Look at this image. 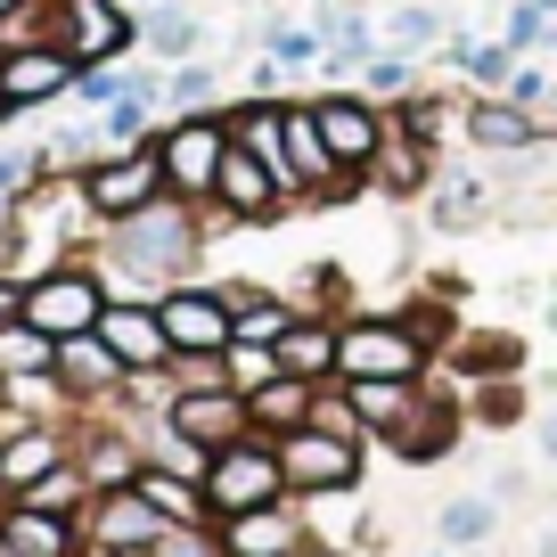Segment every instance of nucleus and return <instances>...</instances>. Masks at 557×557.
Here are the masks:
<instances>
[{"label": "nucleus", "instance_id": "f257e3e1", "mask_svg": "<svg viewBox=\"0 0 557 557\" xmlns=\"http://www.w3.org/2000/svg\"><path fill=\"white\" fill-rule=\"evenodd\" d=\"M197 246H206V230H197V206H181V197H157V206L132 213V222H107V246H99L107 296L157 304L164 287H181V278H189Z\"/></svg>", "mask_w": 557, "mask_h": 557}, {"label": "nucleus", "instance_id": "f03ea898", "mask_svg": "<svg viewBox=\"0 0 557 557\" xmlns=\"http://www.w3.org/2000/svg\"><path fill=\"white\" fill-rule=\"evenodd\" d=\"M435 345L410 329L401 312H352L336 329V385H361V377H426Z\"/></svg>", "mask_w": 557, "mask_h": 557}, {"label": "nucleus", "instance_id": "7ed1b4c3", "mask_svg": "<svg viewBox=\"0 0 557 557\" xmlns=\"http://www.w3.org/2000/svg\"><path fill=\"white\" fill-rule=\"evenodd\" d=\"M197 484H206L213 524H222V517H246V508H278V500H296V492H287V468H278V443H271V435H246V443H230V451H213Z\"/></svg>", "mask_w": 557, "mask_h": 557}, {"label": "nucleus", "instance_id": "20e7f679", "mask_svg": "<svg viewBox=\"0 0 557 557\" xmlns=\"http://www.w3.org/2000/svg\"><path fill=\"white\" fill-rule=\"evenodd\" d=\"M107 278H99V262H50V271H34L25 278V329H41V336H90L99 329V312H107Z\"/></svg>", "mask_w": 557, "mask_h": 557}, {"label": "nucleus", "instance_id": "39448f33", "mask_svg": "<svg viewBox=\"0 0 557 557\" xmlns=\"http://www.w3.org/2000/svg\"><path fill=\"white\" fill-rule=\"evenodd\" d=\"M157 157H164V189L181 206H213V181L230 157V115H173L157 132Z\"/></svg>", "mask_w": 557, "mask_h": 557}, {"label": "nucleus", "instance_id": "423d86ee", "mask_svg": "<svg viewBox=\"0 0 557 557\" xmlns=\"http://www.w3.org/2000/svg\"><path fill=\"white\" fill-rule=\"evenodd\" d=\"M83 197H90V222H132V213H148L164 189V157H157V139L148 148H107V157L83 164Z\"/></svg>", "mask_w": 557, "mask_h": 557}, {"label": "nucleus", "instance_id": "0eeeda50", "mask_svg": "<svg viewBox=\"0 0 557 557\" xmlns=\"http://www.w3.org/2000/svg\"><path fill=\"white\" fill-rule=\"evenodd\" d=\"M271 443L296 500H352L361 492V443L329 435V426H296V435H271Z\"/></svg>", "mask_w": 557, "mask_h": 557}, {"label": "nucleus", "instance_id": "6e6552de", "mask_svg": "<svg viewBox=\"0 0 557 557\" xmlns=\"http://www.w3.org/2000/svg\"><path fill=\"white\" fill-rule=\"evenodd\" d=\"M41 17H50V41L74 58V66H115V58L139 41V17L123 0H50Z\"/></svg>", "mask_w": 557, "mask_h": 557}, {"label": "nucleus", "instance_id": "1a4fd4ad", "mask_svg": "<svg viewBox=\"0 0 557 557\" xmlns=\"http://www.w3.org/2000/svg\"><path fill=\"white\" fill-rule=\"evenodd\" d=\"M312 115H320V139H329V157L345 164V173H361V181H369V164H377L385 132H394V107H377L369 90H320Z\"/></svg>", "mask_w": 557, "mask_h": 557}, {"label": "nucleus", "instance_id": "9d476101", "mask_svg": "<svg viewBox=\"0 0 557 557\" xmlns=\"http://www.w3.org/2000/svg\"><path fill=\"white\" fill-rule=\"evenodd\" d=\"M164 426H173L197 459H213V451H230V443L255 435V410H246V394H230V385H206V394L164 401Z\"/></svg>", "mask_w": 557, "mask_h": 557}, {"label": "nucleus", "instance_id": "9b49d317", "mask_svg": "<svg viewBox=\"0 0 557 557\" xmlns=\"http://www.w3.org/2000/svg\"><path fill=\"white\" fill-rule=\"evenodd\" d=\"M157 312H164L173 352H230V345H238V320H230V296H222V287L181 278V287H164V296H157Z\"/></svg>", "mask_w": 557, "mask_h": 557}, {"label": "nucleus", "instance_id": "f8f14e48", "mask_svg": "<svg viewBox=\"0 0 557 557\" xmlns=\"http://www.w3.org/2000/svg\"><path fill=\"white\" fill-rule=\"evenodd\" d=\"M74 83H83V66L58 41H0V99L9 107H50Z\"/></svg>", "mask_w": 557, "mask_h": 557}, {"label": "nucleus", "instance_id": "ddd939ff", "mask_svg": "<svg viewBox=\"0 0 557 557\" xmlns=\"http://www.w3.org/2000/svg\"><path fill=\"white\" fill-rule=\"evenodd\" d=\"M99 345L115 352L123 369H132V377H164V369H173V336H164V312L157 304H107L99 312Z\"/></svg>", "mask_w": 557, "mask_h": 557}, {"label": "nucleus", "instance_id": "4468645a", "mask_svg": "<svg viewBox=\"0 0 557 557\" xmlns=\"http://www.w3.org/2000/svg\"><path fill=\"white\" fill-rule=\"evenodd\" d=\"M83 541H99V549H157L164 533H173V524L157 517V508L139 500V484H115V492H90V508L83 517Z\"/></svg>", "mask_w": 557, "mask_h": 557}, {"label": "nucleus", "instance_id": "2eb2a0df", "mask_svg": "<svg viewBox=\"0 0 557 557\" xmlns=\"http://www.w3.org/2000/svg\"><path fill=\"white\" fill-rule=\"evenodd\" d=\"M213 533H222V549L230 557H304L312 549V517H304L296 500H278V508H246V517H222L213 524Z\"/></svg>", "mask_w": 557, "mask_h": 557}, {"label": "nucleus", "instance_id": "dca6fc26", "mask_svg": "<svg viewBox=\"0 0 557 557\" xmlns=\"http://www.w3.org/2000/svg\"><path fill=\"white\" fill-rule=\"evenodd\" d=\"M278 206H287L278 173L255 157V148H238V139H230L222 181H213V213H230V222H278Z\"/></svg>", "mask_w": 557, "mask_h": 557}, {"label": "nucleus", "instance_id": "f3484780", "mask_svg": "<svg viewBox=\"0 0 557 557\" xmlns=\"http://www.w3.org/2000/svg\"><path fill=\"white\" fill-rule=\"evenodd\" d=\"M66 459H74V443L58 435V426H41V418H25L17 435H0V492L25 500V492H34L41 475H58Z\"/></svg>", "mask_w": 557, "mask_h": 557}, {"label": "nucleus", "instance_id": "a211bd4d", "mask_svg": "<svg viewBox=\"0 0 557 557\" xmlns=\"http://www.w3.org/2000/svg\"><path fill=\"white\" fill-rule=\"evenodd\" d=\"M123 385H132V369L99 345V329L58 345V394H66V401H115Z\"/></svg>", "mask_w": 557, "mask_h": 557}, {"label": "nucleus", "instance_id": "6ab92c4d", "mask_svg": "<svg viewBox=\"0 0 557 557\" xmlns=\"http://www.w3.org/2000/svg\"><path fill=\"white\" fill-rule=\"evenodd\" d=\"M468 139H475V148H492V157H524V148H541V115L492 90V99L468 107Z\"/></svg>", "mask_w": 557, "mask_h": 557}, {"label": "nucleus", "instance_id": "aec40b11", "mask_svg": "<svg viewBox=\"0 0 557 557\" xmlns=\"http://www.w3.org/2000/svg\"><path fill=\"white\" fill-rule=\"evenodd\" d=\"M0 541L25 549V557H74V549H83V524L50 517V508H34V500H9V508H0Z\"/></svg>", "mask_w": 557, "mask_h": 557}, {"label": "nucleus", "instance_id": "412c9836", "mask_svg": "<svg viewBox=\"0 0 557 557\" xmlns=\"http://www.w3.org/2000/svg\"><path fill=\"white\" fill-rule=\"evenodd\" d=\"M426 173H435V139H418L410 123L394 115V132H385L369 181H377V189H394V197H418V189H426Z\"/></svg>", "mask_w": 557, "mask_h": 557}, {"label": "nucleus", "instance_id": "4be33fe9", "mask_svg": "<svg viewBox=\"0 0 557 557\" xmlns=\"http://www.w3.org/2000/svg\"><path fill=\"white\" fill-rule=\"evenodd\" d=\"M222 296H230V320H238V345H278V336L304 320V304L271 296V287H246V278H230Z\"/></svg>", "mask_w": 557, "mask_h": 557}, {"label": "nucleus", "instance_id": "5701e85b", "mask_svg": "<svg viewBox=\"0 0 557 557\" xmlns=\"http://www.w3.org/2000/svg\"><path fill=\"white\" fill-rule=\"evenodd\" d=\"M336 329H345V320L304 312L296 329L278 336V369H287V377H304V385H329V377H336Z\"/></svg>", "mask_w": 557, "mask_h": 557}, {"label": "nucleus", "instance_id": "b1692460", "mask_svg": "<svg viewBox=\"0 0 557 557\" xmlns=\"http://www.w3.org/2000/svg\"><path fill=\"white\" fill-rule=\"evenodd\" d=\"M139 500L157 508L164 524H213V508H206V484L197 475H181V468H157V459H139Z\"/></svg>", "mask_w": 557, "mask_h": 557}, {"label": "nucleus", "instance_id": "393cba45", "mask_svg": "<svg viewBox=\"0 0 557 557\" xmlns=\"http://www.w3.org/2000/svg\"><path fill=\"white\" fill-rule=\"evenodd\" d=\"M451 443H459V410H451L443 394H426V401L410 410V426H401V435H385V451L410 459V468H426V459H443Z\"/></svg>", "mask_w": 557, "mask_h": 557}, {"label": "nucleus", "instance_id": "a878e982", "mask_svg": "<svg viewBox=\"0 0 557 557\" xmlns=\"http://www.w3.org/2000/svg\"><path fill=\"white\" fill-rule=\"evenodd\" d=\"M345 394H352V410H361L369 435H401L410 410L426 401V394H418V377H361V385H345Z\"/></svg>", "mask_w": 557, "mask_h": 557}, {"label": "nucleus", "instance_id": "bb28decb", "mask_svg": "<svg viewBox=\"0 0 557 557\" xmlns=\"http://www.w3.org/2000/svg\"><path fill=\"white\" fill-rule=\"evenodd\" d=\"M312 401H320V385H304V377H271L246 410H255V435H296V426H312Z\"/></svg>", "mask_w": 557, "mask_h": 557}, {"label": "nucleus", "instance_id": "cd10ccee", "mask_svg": "<svg viewBox=\"0 0 557 557\" xmlns=\"http://www.w3.org/2000/svg\"><path fill=\"white\" fill-rule=\"evenodd\" d=\"M492 524H500V500H492V492H459V500L435 508V533L451 541V549H484Z\"/></svg>", "mask_w": 557, "mask_h": 557}, {"label": "nucleus", "instance_id": "c85d7f7f", "mask_svg": "<svg viewBox=\"0 0 557 557\" xmlns=\"http://www.w3.org/2000/svg\"><path fill=\"white\" fill-rule=\"evenodd\" d=\"M139 41H148L157 58H173V66H189L206 34H197V17H189V9H157V17H139Z\"/></svg>", "mask_w": 557, "mask_h": 557}, {"label": "nucleus", "instance_id": "c756f323", "mask_svg": "<svg viewBox=\"0 0 557 557\" xmlns=\"http://www.w3.org/2000/svg\"><path fill=\"white\" fill-rule=\"evenodd\" d=\"M385 41H394L401 58L435 50V41H443V9H426V0H401L394 17H385Z\"/></svg>", "mask_w": 557, "mask_h": 557}, {"label": "nucleus", "instance_id": "7c9ffc66", "mask_svg": "<svg viewBox=\"0 0 557 557\" xmlns=\"http://www.w3.org/2000/svg\"><path fill=\"white\" fill-rule=\"evenodd\" d=\"M222 369H230V394H246V401H255L271 377H287V369H278V345H230Z\"/></svg>", "mask_w": 557, "mask_h": 557}, {"label": "nucleus", "instance_id": "2f4dec72", "mask_svg": "<svg viewBox=\"0 0 557 557\" xmlns=\"http://www.w3.org/2000/svg\"><path fill=\"white\" fill-rule=\"evenodd\" d=\"M90 492H99V484H90V475L66 459V468H58V475H41V484L25 492V500H34V508H50V517H83V508H90Z\"/></svg>", "mask_w": 557, "mask_h": 557}, {"label": "nucleus", "instance_id": "473e14b6", "mask_svg": "<svg viewBox=\"0 0 557 557\" xmlns=\"http://www.w3.org/2000/svg\"><path fill=\"white\" fill-rule=\"evenodd\" d=\"M148 107H157V99H139V90H123V99H115V107L99 115V139H107V148H148Z\"/></svg>", "mask_w": 557, "mask_h": 557}, {"label": "nucleus", "instance_id": "72a5a7b5", "mask_svg": "<svg viewBox=\"0 0 557 557\" xmlns=\"http://www.w3.org/2000/svg\"><path fill=\"white\" fill-rule=\"evenodd\" d=\"M459 369H475V377H508V369H524V345H517V336H468V345H459Z\"/></svg>", "mask_w": 557, "mask_h": 557}, {"label": "nucleus", "instance_id": "f704fd0d", "mask_svg": "<svg viewBox=\"0 0 557 557\" xmlns=\"http://www.w3.org/2000/svg\"><path fill=\"white\" fill-rule=\"evenodd\" d=\"M271 58L278 66H312V58H329V34H320V25H271Z\"/></svg>", "mask_w": 557, "mask_h": 557}, {"label": "nucleus", "instance_id": "c9c22d12", "mask_svg": "<svg viewBox=\"0 0 557 557\" xmlns=\"http://www.w3.org/2000/svg\"><path fill=\"white\" fill-rule=\"evenodd\" d=\"M41 164L50 157H34V148H0V213H17V197L41 181Z\"/></svg>", "mask_w": 557, "mask_h": 557}, {"label": "nucleus", "instance_id": "e433bc0d", "mask_svg": "<svg viewBox=\"0 0 557 557\" xmlns=\"http://www.w3.org/2000/svg\"><path fill=\"white\" fill-rule=\"evenodd\" d=\"M361 90H369V99H410V58H401V50H377V58L361 66Z\"/></svg>", "mask_w": 557, "mask_h": 557}, {"label": "nucleus", "instance_id": "4c0bfd02", "mask_svg": "<svg viewBox=\"0 0 557 557\" xmlns=\"http://www.w3.org/2000/svg\"><path fill=\"white\" fill-rule=\"evenodd\" d=\"M164 99H173L181 107V115H213V66H197V58H189V66H173V83H164Z\"/></svg>", "mask_w": 557, "mask_h": 557}, {"label": "nucleus", "instance_id": "58836bf2", "mask_svg": "<svg viewBox=\"0 0 557 557\" xmlns=\"http://www.w3.org/2000/svg\"><path fill=\"white\" fill-rule=\"evenodd\" d=\"M549 17H557V0H517V9H508V34H500V41H508V50L524 58V50H533L541 34H549Z\"/></svg>", "mask_w": 557, "mask_h": 557}, {"label": "nucleus", "instance_id": "ea45409f", "mask_svg": "<svg viewBox=\"0 0 557 557\" xmlns=\"http://www.w3.org/2000/svg\"><path fill=\"white\" fill-rule=\"evenodd\" d=\"M312 426H329V435H345V443L369 435L361 410H352V394H329V385H320V401H312Z\"/></svg>", "mask_w": 557, "mask_h": 557}, {"label": "nucleus", "instance_id": "a19ab883", "mask_svg": "<svg viewBox=\"0 0 557 557\" xmlns=\"http://www.w3.org/2000/svg\"><path fill=\"white\" fill-rule=\"evenodd\" d=\"M123 90H132V66H83V83H74V99H83V107H115Z\"/></svg>", "mask_w": 557, "mask_h": 557}, {"label": "nucleus", "instance_id": "79ce46f5", "mask_svg": "<svg viewBox=\"0 0 557 557\" xmlns=\"http://www.w3.org/2000/svg\"><path fill=\"white\" fill-rule=\"evenodd\" d=\"M157 557H230V549H222L213 524H173V533L157 541Z\"/></svg>", "mask_w": 557, "mask_h": 557}, {"label": "nucleus", "instance_id": "37998d69", "mask_svg": "<svg viewBox=\"0 0 557 557\" xmlns=\"http://www.w3.org/2000/svg\"><path fill=\"white\" fill-rule=\"evenodd\" d=\"M549 74H541V66H517V74H508V83H500V99H517V107H533V115H541V107H549Z\"/></svg>", "mask_w": 557, "mask_h": 557}, {"label": "nucleus", "instance_id": "c03bdc74", "mask_svg": "<svg viewBox=\"0 0 557 557\" xmlns=\"http://www.w3.org/2000/svg\"><path fill=\"white\" fill-rule=\"evenodd\" d=\"M17 320H25V278L0 271V329H17Z\"/></svg>", "mask_w": 557, "mask_h": 557}, {"label": "nucleus", "instance_id": "a18cd8bd", "mask_svg": "<svg viewBox=\"0 0 557 557\" xmlns=\"http://www.w3.org/2000/svg\"><path fill=\"white\" fill-rule=\"evenodd\" d=\"M517 410H524V394H508V385H492V394H484V418H492V426H508Z\"/></svg>", "mask_w": 557, "mask_h": 557}, {"label": "nucleus", "instance_id": "49530a36", "mask_svg": "<svg viewBox=\"0 0 557 557\" xmlns=\"http://www.w3.org/2000/svg\"><path fill=\"white\" fill-rule=\"evenodd\" d=\"M541 451L557 459V410H541Z\"/></svg>", "mask_w": 557, "mask_h": 557}, {"label": "nucleus", "instance_id": "de8ad7c7", "mask_svg": "<svg viewBox=\"0 0 557 557\" xmlns=\"http://www.w3.org/2000/svg\"><path fill=\"white\" fill-rule=\"evenodd\" d=\"M25 9H34V0H0V34H9V25H17Z\"/></svg>", "mask_w": 557, "mask_h": 557}, {"label": "nucleus", "instance_id": "09e8293b", "mask_svg": "<svg viewBox=\"0 0 557 557\" xmlns=\"http://www.w3.org/2000/svg\"><path fill=\"white\" fill-rule=\"evenodd\" d=\"M74 557H123V549H99V541H83V549H74Z\"/></svg>", "mask_w": 557, "mask_h": 557}, {"label": "nucleus", "instance_id": "8fccbe9b", "mask_svg": "<svg viewBox=\"0 0 557 557\" xmlns=\"http://www.w3.org/2000/svg\"><path fill=\"white\" fill-rule=\"evenodd\" d=\"M9 115H17V107H9V99H0V123H9Z\"/></svg>", "mask_w": 557, "mask_h": 557}, {"label": "nucleus", "instance_id": "3c124183", "mask_svg": "<svg viewBox=\"0 0 557 557\" xmlns=\"http://www.w3.org/2000/svg\"><path fill=\"white\" fill-rule=\"evenodd\" d=\"M549 123H557V90H549Z\"/></svg>", "mask_w": 557, "mask_h": 557}, {"label": "nucleus", "instance_id": "603ef678", "mask_svg": "<svg viewBox=\"0 0 557 557\" xmlns=\"http://www.w3.org/2000/svg\"><path fill=\"white\" fill-rule=\"evenodd\" d=\"M443 557H451V549H443Z\"/></svg>", "mask_w": 557, "mask_h": 557}]
</instances>
